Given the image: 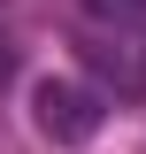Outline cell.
I'll return each mask as SVG.
<instances>
[{
	"instance_id": "6da1fadb",
	"label": "cell",
	"mask_w": 146,
	"mask_h": 154,
	"mask_svg": "<svg viewBox=\"0 0 146 154\" xmlns=\"http://www.w3.org/2000/svg\"><path fill=\"white\" fill-rule=\"evenodd\" d=\"M31 123H38V139H54V146H92L100 123H108V108H100V93L77 85V77H38L31 85Z\"/></svg>"
},
{
	"instance_id": "7a4b0ae2",
	"label": "cell",
	"mask_w": 146,
	"mask_h": 154,
	"mask_svg": "<svg viewBox=\"0 0 146 154\" xmlns=\"http://www.w3.org/2000/svg\"><path fill=\"white\" fill-rule=\"evenodd\" d=\"M92 16H108V23H146V0H85Z\"/></svg>"
},
{
	"instance_id": "3957f363",
	"label": "cell",
	"mask_w": 146,
	"mask_h": 154,
	"mask_svg": "<svg viewBox=\"0 0 146 154\" xmlns=\"http://www.w3.org/2000/svg\"><path fill=\"white\" fill-rule=\"evenodd\" d=\"M8 77H16V38L0 31V85H8Z\"/></svg>"
},
{
	"instance_id": "277c9868",
	"label": "cell",
	"mask_w": 146,
	"mask_h": 154,
	"mask_svg": "<svg viewBox=\"0 0 146 154\" xmlns=\"http://www.w3.org/2000/svg\"><path fill=\"white\" fill-rule=\"evenodd\" d=\"M138 62H146V54H138Z\"/></svg>"
}]
</instances>
